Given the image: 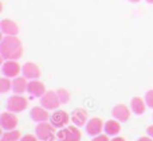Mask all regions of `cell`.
<instances>
[{"mask_svg":"<svg viewBox=\"0 0 153 141\" xmlns=\"http://www.w3.org/2000/svg\"><path fill=\"white\" fill-rule=\"evenodd\" d=\"M103 128H105L103 121L101 120V118H98V117H94V118H91V120L87 121L86 133L89 134V136H91V137L98 136V134H101L103 132Z\"/></svg>","mask_w":153,"mask_h":141,"instance_id":"obj_10","label":"cell"},{"mask_svg":"<svg viewBox=\"0 0 153 141\" xmlns=\"http://www.w3.org/2000/svg\"><path fill=\"white\" fill-rule=\"evenodd\" d=\"M40 69L36 63L34 62H26V63L22 66V75L26 77L28 81L31 79H39L40 78Z\"/></svg>","mask_w":153,"mask_h":141,"instance_id":"obj_9","label":"cell"},{"mask_svg":"<svg viewBox=\"0 0 153 141\" xmlns=\"http://www.w3.org/2000/svg\"><path fill=\"white\" fill-rule=\"evenodd\" d=\"M19 141H39V139L36 137V134H24Z\"/></svg>","mask_w":153,"mask_h":141,"instance_id":"obj_23","label":"cell"},{"mask_svg":"<svg viewBox=\"0 0 153 141\" xmlns=\"http://www.w3.org/2000/svg\"><path fill=\"white\" fill-rule=\"evenodd\" d=\"M1 141H7V140H1Z\"/></svg>","mask_w":153,"mask_h":141,"instance_id":"obj_30","label":"cell"},{"mask_svg":"<svg viewBox=\"0 0 153 141\" xmlns=\"http://www.w3.org/2000/svg\"><path fill=\"white\" fill-rule=\"evenodd\" d=\"M82 133L76 125H67L56 132V140L58 141H81Z\"/></svg>","mask_w":153,"mask_h":141,"instance_id":"obj_3","label":"cell"},{"mask_svg":"<svg viewBox=\"0 0 153 141\" xmlns=\"http://www.w3.org/2000/svg\"><path fill=\"white\" fill-rule=\"evenodd\" d=\"M27 106H28V101L23 97V94H15V96H11L7 99V110L12 113L24 112Z\"/></svg>","mask_w":153,"mask_h":141,"instance_id":"obj_4","label":"cell"},{"mask_svg":"<svg viewBox=\"0 0 153 141\" xmlns=\"http://www.w3.org/2000/svg\"><path fill=\"white\" fill-rule=\"evenodd\" d=\"M27 93L31 97H36L40 98L43 94L46 93V86L42 81L39 79H31L28 81V88H27Z\"/></svg>","mask_w":153,"mask_h":141,"instance_id":"obj_12","label":"cell"},{"mask_svg":"<svg viewBox=\"0 0 153 141\" xmlns=\"http://www.w3.org/2000/svg\"><path fill=\"white\" fill-rule=\"evenodd\" d=\"M87 121H89V114H87V112L85 109H82V108H76V109L73 110L71 122L74 124V125H76L79 128V126L86 125Z\"/></svg>","mask_w":153,"mask_h":141,"instance_id":"obj_15","label":"cell"},{"mask_svg":"<svg viewBox=\"0 0 153 141\" xmlns=\"http://www.w3.org/2000/svg\"><path fill=\"white\" fill-rule=\"evenodd\" d=\"M55 126L53 124L46 121V122H39L35 128V134L39 139V141H54L56 140V132Z\"/></svg>","mask_w":153,"mask_h":141,"instance_id":"obj_2","label":"cell"},{"mask_svg":"<svg viewBox=\"0 0 153 141\" xmlns=\"http://www.w3.org/2000/svg\"><path fill=\"white\" fill-rule=\"evenodd\" d=\"M40 105L47 110H56L61 105V99H59L56 91H46L40 97Z\"/></svg>","mask_w":153,"mask_h":141,"instance_id":"obj_6","label":"cell"},{"mask_svg":"<svg viewBox=\"0 0 153 141\" xmlns=\"http://www.w3.org/2000/svg\"><path fill=\"white\" fill-rule=\"evenodd\" d=\"M22 139L20 132L16 131V129H12V131H5L1 136V140H7V141H19Z\"/></svg>","mask_w":153,"mask_h":141,"instance_id":"obj_19","label":"cell"},{"mask_svg":"<svg viewBox=\"0 0 153 141\" xmlns=\"http://www.w3.org/2000/svg\"><path fill=\"white\" fill-rule=\"evenodd\" d=\"M91 141H110V140H109V134L101 133V134H98V136H94V137H93Z\"/></svg>","mask_w":153,"mask_h":141,"instance_id":"obj_24","label":"cell"},{"mask_svg":"<svg viewBox=\"0 0 153 141\" xmlns=\"http://www.w3.org/2000/svg\"><path fill=\"white\" fill-rule=\"evenodd\" d=\"M28 88V79L26 77H16L12 79V91L15 94H23Z\"/></svg>","mask_w":153,"mask_h":141,"instance_id":"obj_16","label":"cell"},{"mask_svg":"<svg viewBox=\"0 0 153 141\" xmlns=\"http://www.w3.org/2000/svg\"><path fill=\"white\" fill-rule=\"evenodd\" d=\"M130 112H132V109H129L126 105L118 104L113 108V110H111V116H113V118L118 120L120 122H126L130 117Z\"/></svg>","mask_w":153,"mask_h":141,"instance_id":"obj_13","label":"cell"},{"mask_svg":"<svg viewBox=\"0 0 153 141\" xmlns=\"http://www.w3.org/2000/svg\"><path fill=\"white\" fill-rule=\"evenodd\" d=\"M144 99H145V102H146V106L151 108V109H153V89H152V90L146 91Z\"/></svg>","mask_w":153,"mask_h":141,"instance_id":"obj_22","label":"cell"},{"mask_svg":"<svg viewBox=\"0 0 153 141\" xmlns=\"http://www.w3.org/2000/svg\"><path fill=\"white\" fill-rule=\"evenodd\" d=\"M56 94H58L59 99H61V104H69L70 102V93L66 89H58L56 90Z\"/></svg>","mask_w":153,"mask_h":141,"instance_id":"obj_21","label":"cell"},{"mask_svg":"<svg viewBox=\"0 0 153 141\" xmlns=\"http://www.w3.org/2000/svg\"><path fill=\"white\" fill-rule=\"evenodd\" d=\"M71 121V114H69L65 110H54L50 116V122L53 124V126H55L56 129H62L65 126L69 125V122Z\"/></svg>","mask_w":153,"mask_h":141,"instance_id":"obj_5","label":"cell"},{"mask_svg":"<svg viewBox=\"0 0 153 141\" xmlns=\"http://www.w3.org/2000/svg\"><path fill=\"white\" fill-rule=\"evenodd\" d=\"M146 3H149V4H153V0H146Z\"/></svg>","mask_w":153,"mask_h":141,"instance_id":"obj_29","label":"cell"},{"mask_svg":"<svg viewBox=\"0 0 153 141\" xmlns=\"http://www.w3.org/2000/svg\"><path fill=\"white\" fill-rule=\"evenodd\" d=\"M120 131H121V124H120L118 120H109L105 122V128H103V132H105L106 134H109V136H117V134L120 133Z\"/></svg>","mask_w":153,"mask_h":141,"instance_id":"obj_18","label":"cell"},{"mask_svg":"<svg viewBox=\"0 0 153 141\" xmlns=\"http://www.w3.org/2000/svg\"><path fill=\"white\" fill-rule=\"evenodd\" d=\"M50 113L46 108H43L42 105L40 106H34L30 112V117H31L32 121L35 122H46V121H50Z\"/></svg>","mask_w":153,"mask_h":141,"instance_id":"obj_11","label":"cell"},{"mask_svg":"<svg viewBox=\"0 0 153 141\" xmlns=\"http://www.w3.org/2000/svg\"><path fill=\"white\" fill-rule=\"evenodd\" d=\"M146 108L148 106H146L145 99L140 98V97H134V98H132V101H130V109H132V112L137 116L144 114Z\"/></svg>","mask_w":153,"mask_h":141,"instance_id":"obj_17","label":"cell"},{"mask_svg":"<svg viewBox=\"0 0 153 141\" xmlns=\"http://www.w3.org/2000/svg\"><path fill=\"white\" fill-rule=\"evenodd\" d=\"M23 55V45L18 36L4 35L0 40V56L3 61H18Z\"/></svg>","mask_w":153,"mask_h":141,"instance_id":"obj_1","label":"cell"},{"mask_svg":"<svg viewBox=\"0 0 153 141\" xmlns=\"http://www.w3.org/2000/svg\"><path fill=\"white\" fill-rule=\"evenodd\" d=\"M146 134L153 139V125H151V126H148V128H146Z\"/></svg>","mask_w":153,"mask_h":141,"instance_id":"obj_25","label":"cell"},{"mask_svg":"<svg viewBox=\"0 0 153 141\" xmlns=\"http://www.w3.org/2000/svg\"><path fill=\"white\" fill-rule=\"evenodd\" d=\"M137 141H153V139L149 137V136H144V137H140Z\"/></svg>","mask_w":153,"mask_h":141,"instance_id":"obj_26","label":"cell"},{"mask_svg":"<svg viewBox=\"0 0 153 141\" xmlns=\"http://www.w3.org/2000/svg\"><path fill=\"white\" fill-rule=\"evenodd\" d=\"M0 31L3 35H10V36H18L19 34V26L16 22L11 20V19H3L0 22Z\"/></svg>","mask_w":153,"mask_h":141,"instance_id":"obj_14","label":"cell"},{"mask_svg":"<svg viewBox=\"0 0 153 141\" xmlns=\"http://www.w3.org/2000/svg\"><path fill=\"white\" fill-rule=\"evenodd\" d=\"M110 141H125L124 137H118V136H114L113 139H111Z\"/></svg>","mask_w":153,"mask_h":141,"instance_id":"obj_27","label":"cell"},{"mask_svg":"<svg viewBox=\"0 0 153 141\" xmlns=\"http://www.w3.org/2000/svg\"><path fill=\"white\" fill-rule=\"evenodd\" d=\"M128 1H130V3H140L141 0H128Z\"/></svg>","mask_w":153,"mask_h":141,"instance_id":"obj_28","label":"cell"},{"mask_svg":"<svg viewBox=\"0 0 153 141\" xmlns=\"http://www.w3.org/2000/svg\"><path fill=\"white\" fill-rule=\"evenodd\" d=\"M18 117L15 116V113L10 112H3L0 114V126H1L4 131H12V129H16L18 126Z\"/></svg>","mask_w":153,"mask_h":141,"instance_id":"obj_8","label":"cell"},{"mask_svg":"<svg viewBox=\"0 0 153 141\" xmlns=\"http://www.w3.org/2000/svg\"><path fill=\"white\" fill-rule=\"evenodd\" d=\"M1 73L4 77L13 79L22 73V66L18 63V61H4L1 65Z\"/></svg>","mask_w":153,"mask_h":141,"instance_id":"obj_7","label":"cell"},{"mask_svg":"<svg viewBox=\"0 0 153 141\" xmlns=\"http://www.w3.org/2000/svg\"><path fill=\"white\" fill-rule=\"evenodd\" d=\"M10 90H12V81L8 77H3L0 78V93L5 94Z\"/></svg>","mask_w":153,"mask_h":141,"instance_id":"obj_20","label":"cell"}]
</instances>
